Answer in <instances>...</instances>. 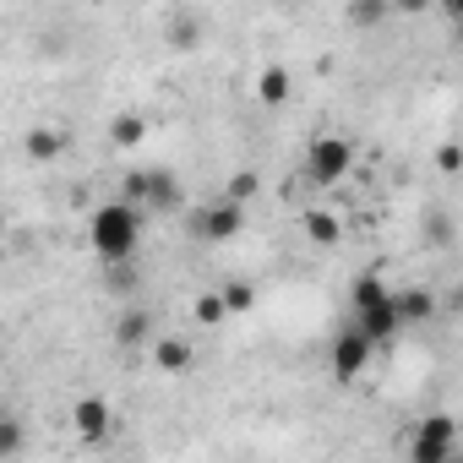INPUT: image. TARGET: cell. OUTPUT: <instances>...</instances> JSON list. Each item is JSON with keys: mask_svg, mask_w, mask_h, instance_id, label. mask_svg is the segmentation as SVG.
<instances>
[{"mask_svg": "<svg viewBox=\"0 0 463 463\" xmlns=\"http://www.w3.org/2000/svg\"><path fill=\"white\" fill-rule=\"evenodd\" d=\"M88 235H93V251L104 262H126L137 251V241H142V213L126 207V202H104L93 213V223H88Z\"/></svg>", "mask_w": 463, "mask_h": 463, "instance_id": "obj_1", "label": "cell"}, {"mask_svg": "<svg viewBox=\"0 0 463 463\" xmlns=\"http://www.w3.org/2000/svg\"><path fill=\"white\" fill-rule=\"evenodd\" d=\"M354 169V142L349 137H317L306 147V180L311 185H338Z\"/></svg>", "mask_w": 463, "mask_h": 463, "instance_id": "obj_2", "label": "cell"}, {"mask_svg": "<svg viewBox=\"0 0 463 463\" xmlns=\"http://www.w3.org/2000/svg\"><path fill=\"white\" fill-rule=\"evenodd\" d=\"M452 447H458V420L425 414L409 436V463H452Z\"/></svg>", "mask_w": 463, "mask_h": 463, "instance_id": "obj_3", "label": "cell"}, {"mask_svg": "<svg viewBox=\"0 0 463 463\" xmlns=\"http://www.w3.org/2000/svg\"><path fill=\"white\" fill-rule=\"evenodd\" d=\"M371 354H376V344H371L360 327L338 333V338H333V376H338V382H354V376L371 365Z\"/></svg>", "mask_w": 463, "mask_h": 463, "instance_id": "obj_4", "label": "cell"}, {"mask_svg": "<svg viewBox=\"0 0 463 463\" xmlns=\"http://www.w3.org/2000/svg\"><path fill=\"white\" fill-rule=\"evenodd\" d=\"M241 223H246L241 202H218V207H207V213L196 218L202 241H235V235H241Z\"/></svg>", "mask_w": 463, "mask_h": 463, "instance_id": "obj_5", "label": "cell"}, {"mask_svg": "<svg viewBox=\"0 0 463 463\" xmlns=\"http://www.w3.org/2000/svg\"><path fill=\"white\" fill-rule=\"evenodd\" d=\"M354 327H360V333H365L371 344H392V338L403 333V317H398V295H392L387 306H376V311H365V317H360Z\"/></svg>", "mask_w": 463, "mask_h": 463, "instance_id": "obj_6", "label": "cell"}, {"mask_svg": "<svg viewBox=\"0 0 463 463\" xmlns=\"http://www.w3.org/2000/svg\"><path fill=\"white\" fill-rule=\"evenodd\" d=\"M71 420H77V436H82V441H93V447L109 441V403H104V398H82V403L71 409Z\"/></svg>", "mask_w": 463, "mask_h": 463, "instance_id": "obj_7", "label": "cell"}, {"mask_svg": "<svg viewBox=\"0 0 463 463\" xmlns=\"http://www.w3.org/2000/svg\"><path fill=\"white\" fill-rule=\"evenodd\" d=\"M300 223H306V241H311V246H338V241H344V223H338V213H327V207H311Z\"/></svg>", "mask_w": 463, "mask_h": 463, "instance_id": "obj_8", "label": "cell"}, {"mask_svg": "<svg viewBox=\"0 0 463 463\" xmlns=\"http://www.w3.org/2000/svg\"><path fill=\"white\" fill-rule=\"evenodd\" d=\"M387 300H392V289H387L376 273H365V279L349 284V306H354V317H365V311H376V306H387Z\"/></svg>", "mask_w": 463, "mask_h": 463, "instance_id": "obj_9", "label": "cell"}, {"mask_svg": "<svg viewBox=\"0 0 463 463\" xmlns=\"http://www.w3.org/2000/svg\"><path fill=\"white\" fill-rule=\"evenodd\" d=\"M398 317H403V327L409 322H430L436 317V295L430 289H403L398 295Z\"/></svg>", "mask_w": 463, "mask_h": 463, "instance_id": "obj_10", "label": "cell"}, {"mask_svg": "<svg viewBox=\"0 0 463 463\" xmlns=\"http://www.w3.org/2000/svg\"><path fill=\"white\" fill-rule=\"evenodd\" d=\"M120 202L142 213V207L153 202V169H137V175H126V180H120Z\"/></svg>", "mask_w": 463, "mask_h": 463, "instance_id": "obj_11", "label": "cell"}, {"mask_svg": "<svg viewBox=\"0 0 463 463\" xmlns=\"http://www.w3.org/2000/svg\"><path fill=\"white\" fill-rule=\"evenodd\" d=\"M147 333H153V317H147V311H126V317H120V327H115V338H120L126 349H142V344H147Z\"/></svg>", "mask_w": 463, "mask_h": 463, "instance_id": "obj_12", "label": "cell"}, {"mask_svg": "<svg viewBox=\"0 0 463 463\" xmlns=\"http://www.w3.org/2000/svg\"><path fill=\"white\" fill-rule=\"evenodd\" d=\"M153 365H158V371H185V365H191V344H185V338L153 344Z\"/></svg>", "mask_w": 463, "mask_h": 463, "instance_id": "obj_13", "label": "cell"}, {"mask_svg": "<svg viewBox=\"0 0 463 463\" xmlns=\"http://www.w3.org/2000/svg\"><path fill=\"white\" fill-rule=\"evenodd\" d=\"M257 99H262V104H284V99H289V71H284V66H268V71L257 77Z\"/></svg>", "mask_w": 463, "mask_h": 463, "instance_id": "obj_14", "label": "cell"}, {"mask_svg": "<svg viewBox=\"0 0 463 463\" xmlns=\"http://www.w3.org/2000/svg\"><path fill=\"white\" fill-rule=\"evenodd\" d=\"M61 147H66L61 131H44V126L28 131V158H44V164H50V158H61Z\"/></svg>", "mask_w": 463, "mask_h": 463, "instance_id": "obj_15", "label": "cell"}, {"mask_svg": "<svg viewBox=\"0 0 463 463\" xmlns=\"http://www.w3.org/2000/svg\"><path fill=\"white\" fill-rule=\"evenodd\" d=\"M147 207H158V213H169V207H180V185H175V175H164V169H153V202Z\"/></svg>", "mask_w": 463, "mask_h": 463, "instance_id": "obj_16", "label": "cell"}, {"mask_svg": "<svg viewBox=\"0 0 463 463\" xmlns=\"http://www.w3.org/2000/svg\"><path fill=\"white\" fill-rule=\"evenodd\" d=\"M142 115H115V126H109V137H115V147H137L142 142Z\"/></svg>", "mask_w": 463, "mask_h": 463, "instance_id": "obj_17", "label": "cell"}, {"mask_svg": "<svg viewBox=\"0 0 463 463\" xmlns=\"http://www.w3.org/2000/svg\"><path fill=\"white\" fill-rule=\"evenodd\" d=\"M344 23H349V28H376V23H387V6H376V0H360V6L344 12Z\"/></svg>", "mask_w": 463, "mask_h": 463, "instance_id": "obj_18", "label": "cell"}, {"mask_svg": "<svg viewBox=\"0 0 463 463\" xmlns=\"http://www.w3.org/2000/svg\"><path fill=\"white\" fill-rule=\"evenodd\" d=\"M218 295H223V306H229V317H241V311H251V300H257V289H251L246 279H241V284H223Z\"/></svg>", "mask_w": 463, "mask_h": 463, "instance_id": "obj_19", "label": "cell"}, {"mask_svg": "<svg viewBox=\"0 0 463 463\" xmlns=\"http://www.w3.org/2000/svg\"><path fill=\"white\" fill-rule=\"evenodd\" d=\"M223 317H229V306H223V295H218V289L196 295V322H202V327H213V322H223Z\"/></svg>", "mask_w": 463, "mask_h": 463, "instance_id": "obj_20", "label": "cell"}, {"mask_svg": "<svg viewBox=\"0 0 463 463\" xmlns=\"http://www.w3.org/2000/svg\"><path fill=\"white\" fill-rule=\"evenodd\" d=\"M425 241H430V246H452V218H447V213H430V218H425Z\"/></svg>", "mask_w": 463, "mask_h": 463, "instance_id": "obj_21", "label": "cell"}, {"mask_svg": "<svg viewBox=\"0 0 463 463\" xmlns=\"http://www.w3.org/2000/svg\"><path fill=\"white\" fill-rule=\"evenodd\" d=\"M169 44H175V50H191V44H196V23H191V17H175V23H169Z\"/></svg>", "mask_w": 463, "mask_h": 463, "instance_id": "obj_22", "label": "cell"}, {"mask_svg": "<svg viewBox=\"0 0 463 463\" xmlns=\"http://www.w3.org/2000/svg\"><path fill=\"white\" fill-rule=\"evenodd\" d=\"M436 169H441V175H458V169H463V147H458V142L436 147Z\"/></svg>", "mask_w": 463, "mask_h": 463, "instance_id": "obj_23", "label": "cell"}, {"mask_svg": "<svg viewBox=\"0 0 463 463\" xmlns=\"http://www.w3.org/2000/svg\"><path fill=\"white\" fill-rule=\"evenodd\" d=\"M0 452H6V458H17V452H23V425H17V420L0 425Z\"/></svg>", "mask_w": 463, "mask_h": 463, "instance_id": "obj_24", "label": "cell"}, {"mask_svg": "<svg viewBox=\"0 0 463 463\" xmlns=\"http://www.w3.org/2000/svg\"><path fill=\"white\" fill-rule=\"evenodd\" d=\"M246 196H257V175L251 169H241L235 180H229V202H246Z\"/></svg>", "mask_w": 463, "mask_h": 463, "instance_id": "obj_25", "label": "cell"}, {"mask_svg": "<svg viewBox=\"0 0 463 463\" xmlns=\"http://www.w3.org/2000/svg\"><path fill=\"white\" fill-rule=\"evenodd\" d=\"M447 311H458V317H463V284H458V289L447 295Z\"/></svg>", "mask_w": 463, "mask_h": 463, "instance_id": "obj_26", "label": "cell"}]
</instances>
